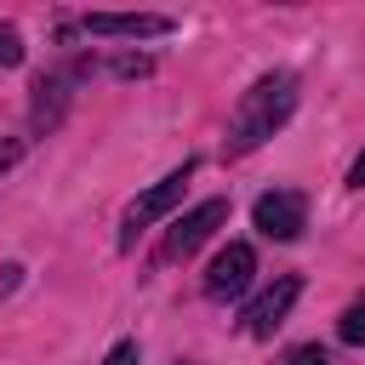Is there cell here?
<instances>
[{
  "label": "cell",
  "instance_id": "obj_8",
  "mask_svg": "<svg viewBox=\"0 0 365 365\" xmlns=\"http://www.w3.org/2000/svg\"><path fill=\"white\" fill-rule=\"evenodd\" d=\"M74 80H80V68H57V74L34 80V125H57L63 120V108L74 97Z\"/></svg>",
  "mask_w": 365,
  "mask_h": 365
},
{
  "label": "cell",
  "instance_id": "obj_7",
  "mask_svg": "<svg viewBox=\"0 0 365 365\" xmlns=\"http://www.w3.org/2000/svg\"><path fill=\"white\" fill-rule=\"evenodd\" d=\"M86 34H125V40H154V34H171V17L160 11H91L86 17Z\"/></svg>",
  "mask_w": 365,
  "mask_h": 365
},
{
  "label": "cell",
  "instance_id": "obj_2",
  "mask_svg": "<svg viewBox=\"0 0 365 365\" xmlns=\"http://www.w3.org/2000/svg\"><path fill=\"white\" fill-rule=\"evenodd\" d=\"M188 177H194V160H182V171H171V177H160L148 194H137L131 211H125V222H120V245H137V234H143L148 222L171 217L177 200H182V188H188Z\"/></svg>",
  "mask_w": 365,
  "mask_h": 365
},
{
  "label": "cell",
  "instance_id": "obj_15",
  "mask_svg": "<svg viewBox=\"0 0 365 365\" xmlns=\"http://www.w3.org/2000/svg\"><path fill=\"white\" fill-rule=\"evenodd\" d=\"M348 188H365V154H359V160L348 165Z\"/></svg>",
  "mask_w": 365,
  "mask_h": 365
},
{
  "label": "cell",
  "instance_id": "obj_9",
  "mask_svg": "<svg viewBox=\"0 0 365 365\" xmlns=\"http://www.w3.org/2000/svg\"><path fill=\"white\" fill-rule=\"evenodd\" d=\"M336 336H342L348 348H359V342H365V302L342 308V319H336Z\"/></svg>",
  "mask_w": 365,
  "mask_h": 365
},
{
  "label": "cell",
  "instance_id": "obj_3",
  "mask_svg": "<svg viewBox=\"0 0 365 365\" xmlns=\"http://www.w3.org/2000/svg\"><path fill=\"white\" fill-rule=\"evenodd\" d=\"M228 222V200H200L194 211H182L171 228H165V245H160V262H182V257H194L217 228Z\"/></svg>",
  "mask_w": 365,
  "mask_h": 365
},
{
  "label": "cell",
  "instance_id": "obj_6",
  "mask_svg": "<svg viewBox=\"0 0 365 365\" xmlns=\"http://www.w3.org/2000/svg\"><path fill=\"white\" fill-rule=\"evenodd\" d=\"M297 297H302V279H297V274H279V279L245 308V331H251V336H274V331L285 325V314H291Z\"/></svg>",
  "mask_w": 365,
  "mask_h": 365
},
{
  "label": "cell",
  "instance_id": "obj_4",
  "mask_svg": "<svg viewBox=\"0 0 365 365\" xmlns=\"http://www.w3.org/2000/svg\"><path fill=\"white\" fill-rule=\"evenodd\" d=\"M257 228L268 234V240H297L302 228H308V200L297 194V188H274V194H262L257 200Z\"/></svg>",
  "mask_w": 365,
  "mask_h": 365
},
{
  "label": "cell",
  "instance_id": "obj_11",
  "mask_svg": "<svg viewBox=\"0 0 365 365\" xmlns=\"http://www.w3.org/2000/svg\"><path fill=\"white\" fill-rule=\"evenodd\" d=\"M285 365H331V354L308 342V348H291V359H285Z\"/></svg>",
  "mask_w": 365,
  "mask_h": 365
},
{
  "label": "cell",
  "instance_id": "obj_13",
  "mask_svg": "<svg viewBox=\"0 0 365 365\" xmlns=\"http://www.w3.org/2000/svg\"><path fill=\"white\" fill-rule=\"evenodd\" d=\"M23 160V137H0V171H11Z\"/></svg>",
  "mask_w": 365,
  "mask_h": 365
},
{
  "label": "cell",
  "instance_id": "obj_1",
  "mask_svg": "<svg viewBox=\"0 0 365 365\" xmlns=\"http://www.w3.org/2000/svg\"><path fill=\"white\" fill-rule=\"evenodd\" d=\"M291 108H297V74H262L245 97H240V108H234V120H228V137H222V154L228 160H245L251 148H262L285 120H291Z\"/></svg>",
  "mask_w": 365,
  "mask_h": 365
},
{
  "label": "cell",
  "instance_id": "obj_10",
  "mask_svg": "<svg viewBox=\"0 0 365 365\" xmlns=\"http://www.w3.org/2000/svg\"><path fill=\"white\" fill-rule=\"evenodd\" d=\"M23 63V34L11 23H0V68H17Z\"/></svg>",
  "mask_w": 365,
  "mask_h": 365
},
{
  "label": "cell",
  "instance_id": "obj_12",
  "mask_svg": "<svg viewBox=\"0 0 365 365\" xmlns=\"http://www.w3.org/2000/svg\"><path fill=\"white\" fill-rule=\"evenodd\" d=\"M17 285H23V262H0V302H6Z\"/></svg>",
  "mask_w": 365,
  "mask_h": 365
},
{
  "label": "cell",
  "instance_id": "obj_5",
  "mask_svg": "<svg viewBox=\"0 0 365 365\" xmlns=\"http://www.w3.org/2000/svg\"><path fill=\"white\" fill-rule=\"evenodd\" d=\"M251 274H257V251L245 240H228L217 251V262L205 268V297H240L251 285Z\"/></svg>",
  "mask_w": 365,
  "mask_h": 365
},
{
  "label": "cell",
  "instance_id": "obj_14",
  "mask_svg": "<svg viewBox=\"0 0 365 365\" xmlns=\"http://www.w3.org/2000/svg\"><path fill=\"white\" fill-rule=\"evenodd\" d=\"M103 365H137V342H114Z\"/></svg>",
  "mask_w": 365,
  "mask_h": 365
}]
</instances>
